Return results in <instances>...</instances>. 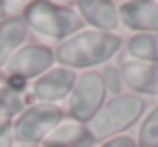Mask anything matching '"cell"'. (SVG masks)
I'll return each mask as SVG.
<instances>
[{
    "instance_id": "6da1fadb",
    "label": "cell",
    "mask_w": 158,
    "mask_h": 147,
    "mask_svg": "<svg viewBox=\"0 0 158 147\" xmlns=\"http://www.w3.org/2000/svg\"><path fill=\"white\" fill-rule=\"evenodd\" d=\"M123 48L119 33H102L93 28H82L69 39L54 46L56 65L69 67L74 71H91L108 65Z\"/></svg>"
},
{
    "instance_id": "7a4b0ae2",
    "label": "cell",
    "mask_w": 158,
    "mask_h": 147,
    "mask_svg": "<svg viewBox=\"0 0 158 147\" xmlns=\"http://www.w3.org/2000/svg\"><path fill=\"white\" fill-rule=\"evenodd\" d=\"M22 20L26 22L28 31L54 41L56 46L78 31L87 28L80 20L78 11L74 9V2H50V0H31L26 5Z\"/></svg>"
},
{
    "instance_id": "3957f363",
    "label": "cell",
    "mask_w": 158,
    "mask_h": 147,
    "mask_svg": "<svg viewBox=\"0 0 158 147\" xmlns=\"http://www.w3.org/2000/svg\"><path fill=\"white\" fill-rule=\"evenodd\" d=\"M145 112H147V102L134 93L123 91L119 95H110L100 108V112L87 125L95 136V141L102 143L106 138L128 134L134 125L141 123Z\"/></svg>"
},
{
    "instance_id": "277c9868",
    "label": "cell",
    "mask_w": 158,
    "mask_h": 147,
    "mask_svg": "<svg viewBox=\"0 0 158 147\" xmlns=\"http://www.w3.org/2000/svg\"><path fill=\"white\" fill-rule=\"evenodd\" d=\"M56 65L54 48L41 41H26L0 69V82L18 91H28V84Z\"/></svg>"
},
{
    "instance_id": "5b68a950",
    "label": "cell",
    "mask_w": 158,
    "mask_h": 147,
    "mask_svg": "<svg viewBox=\"0 0 158 147\" xmlns=\"http://www.w3.org/2000/svg\"><path fill=\"white\" fill-rule=\"evenodd\" d=\"M106 100H108V91L104 87V78L100 69L80 71L69 97L63 102V110L65 117L80 123H89L100 112Z\"/></svg>"
},
{
    "instance_id": "8992f818",
    "label": "cell",
    "mask_w": 158,
    "mask_h": 147,
    "mask_svg": "<svg viewBox=\"0 0 158 147\" xmlns=\"http://www.w3.org/2000/svg\"><path fill=\"white\" fill-rule=\"evenodd\" d=\"M65 119L63 106L28 104L11 123L15 145H41L48 134Z\"/></svg>"
},
{
    "instance_id": "52a82bcc",
    "label": "cell",
    "mask_w": 158,
    "mask_h": 147,
    "mask_svg": "<svg viewBox=\"0 0 158 147\" xmlns=\"http://www.w3.org/2000/svg\"><path fill=\"white\" fill-rule=\"evenodd\" d=\"M78 71L63 67V65H54L52 69H48L44 76H39L37 80H33L28 84L26 97L28 104H56L63 106V102L69 97L74 84H76Z\"/></svg>"
},
{
    "instance_id": "ba28073f",
    "label": "cell",
    "mask_w": 158,
    "mask_h": 147,
    "mask_svg": "<svg viewBox=\"0 0 158 147\" xmlns=\"http://www.w3.org/2000/svg\"><path fill=\"white\" fill-rule=\"evenodd\" d=\"M119 24L132 35L158 33V0H123L117 2Z\"/></svg>"
},
{
    "instance_id": "9c48e42d",
    "label": "cell",
    "mask_w": 158,
    "mask_h": 147,
    "mask_svg": "<svg viewBox=\"0 0 158 147\" xmlns=\"http://www.w3.org/2000/svg\"><path fill=\"white\" fill-rule=\"evenodd\" d=\"M121 82L128 93L139 97H158V65L123 59L119 63Z\"/></svg>"
},
{
    "instance_id": "30bf717a",
    "label": "cell",
    "mask_w": 158,
    "mask_h": 147,
    "mask_svg": "<svg viewBox=\"0 0 158 147\" xmlns=\"http://www.w3.org/2000/svg\"><path fill=\"white\" fill-rule=\"evenodd\" d=\"M74 9L78 11L87 28L102 33H117L121 28L117 2L113 0H78L74 2Z\"/></svg>"
},
{
    "instance_id": "8fae6325",
    "label": "cell",
    "mask_w": 158,
    "mask_h": 147,
    "mask_svg": "<svg viewBox=\"0 0 158 147\" xmlns=\"http://www.w3.org/2000/svg\"><path fill=\"white\" fill-rule=\"evenodd\" d=\"M41 147H98L95 136L87 123L65 117L41 143Z\"/></svg>"
},
{
    "instance_id": "7c38bea8",
    "label": "cell",
    "mask_w": 158,
    "mask_h": 147,
    "mask_svg": "<svg viewBox=\"0 0 158 147\" xmlns=\"http://www.w3.org/2000/svg\"><path fill=\"white\" fill-rule=\"evenodd\" d=\"M28 26L22 18H5L0 20V69L9 59L28 41Z\"/></svg>"
},
{
    "instance_id": "4fadbf2b",
    "label": "cell",
    "mask_w": 158,
    "mask_h": 147,
    "mask_svg": "<svg viewBox=\"0 0 158 147\" xmlns=\"http://www.w3.org/2000/svg\"><path fill=\"white\" fill-rule=\"evenodd\" d=\"M126 54H128L130 61L158 65V33L132 35L126 41Z\"/></svg>"
},
{
    "instance_id": "5bb4252c",
    "label": "cell",
    "mask_w": 158,
    "mask_h": 147,
    "mask_svg": "<svg viewBox=\"0 0 158 147\" xmlns=\"http://www.w3.org/2000/svg\"><path fill=\"white\" fill-rule=\"evenodd\" d=\"M28 106L26 102V93L18 91L9 84H0V125L5 123H13V119Z\"/></svg>"
},
{
    "instance_id": "9a60e30c",
    "label": "cell",
    "mask_w": 158,
    "mask_h": 147,
    "mask_svg": "<svg viewBox=\"0 0 158 147\" xmlns=\"http://www.w3.org/2000/svg\"><path fill=\"white\" fill-rule=\"evenodd\" d=\"M134 138L139 147H158V104L143 115Z\"/></svg>"
},
{
    "instance_id": "2e32d148",
    "label": "cell",
    "mask_w": 158,
    "mask_h": 147,
    "mask_svg": "<svg viewBox=\"0 0 158 147\" xmlns=\"http://www.w3.org/2000/svg\"><path fill=\"white\" fill-rule=\"evenodd\" d=\"M100 74H102V78H104V87H106V91H108V97L110 95H119V93H123L126 89H123V82H121V71H119V65H104L102 69H100Z\"/></svg>"
},
{
    "instance_id": "e0dca14e",
    "label": "cell",
    "mask_w": 158,
    "mask_h": 147,
    "mask_svg": "<svg viewBox=\"0 0 158 147\" xmlns=\"http://www.w3.org/2000/svg\"><path fill=\"white\" fill-rule=\"evenodd\" d=\"M98 147H139V145H136L134 134H121V136H113V138L98 143Z\"/></svg>"
},
{
    "instance_id": "ac0fdd59",
    "label": "cell",
    "mask_w": 158,
    "mask_h": 147,
    "mask_svg": "<svg viewBox=\"0 0 158 147\" xmlns=\"http://www.w3.org/2000/svg\"><path fill=\"white\" fill-rule=\"evenodd\" d=\"M0 147H15V138H13L11 123L0 125Z\"/></svg>"
},
{
    "instance_id": "d6986e66",
    "label": "cell",
    "mask_w": 158,
    "mask_h": 147,
    "mask_svg": "<svg viewBox=\"0 0 158 147\" xmlns=\"http://www.w3.org/2000/svg\"><path fill=\"white\" fill-rule=\"evenodd\" d=\"M15 147H41V145H15Z\"/></svg>"
},
{
    "instance_id": "ffe728a7",
    "label": "cell",
    "mask_w": 158,
    "mask_h": 147,
    "mask_svg": "<svg viewBox=\"0 0 158 147\" xmlns=\"http://www.w3.org/2000/svg\"><path fill=\"white\" fill-rule=\"evenodd\" d=\"M0 84H2V82H0Z\"/></svg>"
}]
</instances>
